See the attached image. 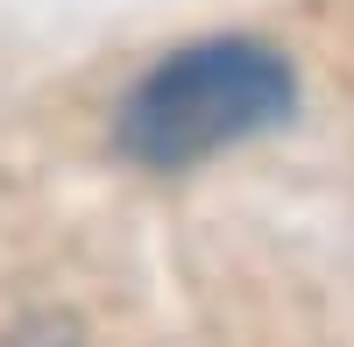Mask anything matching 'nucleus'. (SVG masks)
Here are the masks:
<instances>
[{
	"label": "nucleus",
	"instance_id": "obj_1",
	"mask_svg": "<svg viewBox=\"0 0 354 347\" xmlns=\"http://www.w3.org/2000/svg\"><path fill=\"white\" fill-rule=\"evenodd\" d=\"M298 106L290 57L255 36H205L156 57L121 106H113V149L142 170H192L220 149L270 135Z\"/></svg>",
	"mask_w": 354,
	"mask_h": 347
},
{
	"label": "nucleus",
	"instance_id": "obj_2",
	"mask_svg": "<svg viewBox=\"0 0 354 347\" xmlns=\"http://www.w3.org/2000/svg\"><path fill=\"white\" fill-rule=\"evenodd\" d=\"M0 347H78V326L64 312H36V319H15L0 333Z\"/></svg>",
	"mask_w": 354,
	"mask_h": 347
}]
</instances>
